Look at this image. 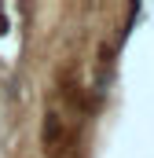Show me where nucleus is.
<instances>
[{"instance_id": "1", "label": "nucleus", "mask_w": 154, "mask_h": 158, "mask_svg": "<svg viewBox=\"0 0 154 158\" xmlns=\"http://www.w3.org/2000/svg\"><path fill=\"white\" fill-rule=\"evenodd\" d=\"M0 33H7V19L4 15H0Z\"/></svg>"}]
</instances>
